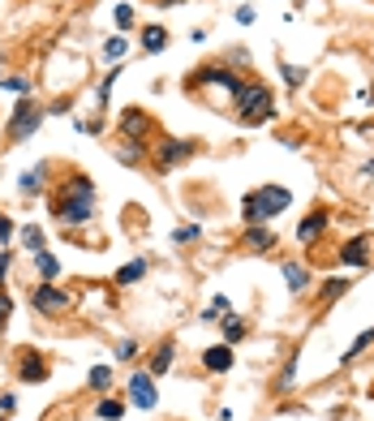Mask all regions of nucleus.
<instances>
[{
	"label": "nucleus",
	"mask_w": 374,
	"mask_h": 421,
	"mask_svg": "<svg viewBox=\"0 0 374 421\" xmlns=\"http://www.w3.org/2000/svg\"><path fill=\"white\" fill-rule=\"evenodd\" d=\"M95 181L91 177H65V185H56L52 193V219L61 228H82L95 219Z\"/></svg>",
	"instance_id": "nucleus-1"
},
{
	"label": "nucleus",
	"mask_w": 374,
	"mask_h": 421,
	"mask_svg": "<svg viewBox=\"0 0 374 421\" xmlns=\"http://www.w3.org/2000/svg\"><path fill=\"white\" fill-rule=\"evenodd\" d=\"M293 207V193L284 185H263L254 193H245V202H241V219L245 224H271L280 211Z\"/></svg>",
	"instance_id": "nucleus-2"
},
{
	"label": "nucleus",
	"mask_w": 374,
	"mask_h": 421,
	"mask_svg": "<svg viewBox=\"0 0 374 421\" xmlns=\"http://www.w3.org/2000/svg\"><path fill=\"white\" fill-rule=\"evenodd\" d=\"M233 104H237V116L245 120V125H267L271 112H276V99H271V90L263 82H241Z\"/></svg>",
	"instance_id": "nucleus-3"
},
{
	"label": "nucleus",
	"mask_w": 374,
	"mask_h": 421,
	"mask_svg": "<svg viewBox=\"0 0 374 421\" xmlns=\"http://www.w3.org/2000/svg\"><path fill=\"white\" fill-rule=\"evenodd\" d=\"M43 116H47V108H39L35 99L26 95V99H22V104L9 112V129H5V134H9V142H26V138L43 125Z\"/></svg>",
	"instance_id": "nucleus-4"
},
{
	"label": "nucleus",
	"mask_w": 374,
	"mask_h": 421,
	"mask_svg": "<svg viewBox=\"0 0 374 421\" xmlns=\"http://www.w3.org/2000/svg\"><path fill=\"white\" fill-rule=\"evenodd\" d=\"M31 305H35L39 314H65V310H69V292L56 288V284H39V288L31 292Z\"/></svg>",
	"instance_id": "nucleus-5"
},
{
	"label": "nucleus",
	"mask_w": 374,
	"mask_h": 421,
	"mask_svg": "<svg viewBox=\"0 0 374 421\" xmlns=\"http://www.w3.org/2000/svg\"><path fill=\"white\" fill-rule=\"evenodd\" d=\"M130 400H134V408H155V374L151 370H142V374H134L130 379Z\"/></svg>",
	"instance_id": "nucleus-6"
},
{
	"label": "nucleus",
	"mask_w": 374,
	"mask_h": 421,
	"mask_svg": "<svg viewBox=\"0 0 374 421\" xmlns=\"http://www.w3.org/2000/svg\"><path fill=\"white\" fill-rule=\"evenodd\" d=\"M198 82H203V86H224L228 95L241 90V78H237L233 69H224V65H207V69H198Z\"/></svg>",
	"instance_id": "nucleus-7"
},
{
	"label": "nucleus",
	"mask_w": 374,
	"mask_h": 421,
	"mask_svg": "<svg viewBox=\"0 0 374 421\" xmlns=\"http://www.w3.org/2000/svg\"><path fill=\"white\" fill-rule=\"evenodd\" d=\"M189 155H194V142H185V138H168V142L155 146L159 168H172V164H181V159H189Z\"/></svg>",
	"instance_id": "nucleus-8"
},
{
	"label": "nucleus",
	"mask_w": 374,
	"mask_h": 421,
	"mask_svg": "<svg viewBox=\"0 0 374 421\" xmlns=\"http://www.w3.org/2000/svg\"><path fill=\"white\" fill-rule=\"evenodd\" d=\"M146 129H151V116H146L142 108H130V112L120 116V134H125V138L142 142V138H146Z\"/></svg>",
	"instance_id": "nucleus-9"
},
{
	"label": "nucleus",
	"mask_w": 374,
	"mask_h": 421,
	"mask_svg": "<svg viewBox=\"0 0 374 421\" xmlns=\"http://www.w3.org/2000/svg\"><path fill=\"white\" fill-rule=\"evenodd\" d=\"M322 228H327V211H310L302 224H297V241L302 245H314L322 237Z\"/></svg>",
	"instance_id": "nucleus-10"
},
{
	"label": "nucleus",
	"mask_w": 374,
	"mask_h": 421,
	"mask_svg": "<svg viewBox=\"0 0 374 421\" xmlns=\"http://www.w3.org/2000/svg\"><path fill=\"white\" fill-rule=\"evenodd\" d=\"M203 365L211 370V374H228L233 370V349L228 344H211V349L203 353Z\"/></svg>",
	"instance_id": "nucleus-11"
},
{
	"label": "nucleus",
	"mask_w": 374,
	"mask_h": 421,
	"mask_svg": "<svg viewBox=\"0 0 374 421\" xmlns=\"http://www.w3.org/2000/svg\"><path fill=\"white\" fill-rule=\"evenodd\" d=\"M17 374H22V383H43V379H47V361H43L39 353H22Z\"/></svg>",
	"instance_id": "nucleus-12"
},
{
	"label": "nucleus",
	"mask_w": 374,
	"mask_h": 421,
	"mask_svg": "<svg viewBox=\"0 0 374 421\" xmlns=\"http://www.w3.org/2000/svg\"><path fill=\"white\" fill-rule=\"evenodd\" d=\"M340 262H344V267H366V262H370V241H366V237H353V241L340 250Z\"/></svg>",
	"instance_id": "nucleus-13"
},
{
	"label": "nucleus",
	"mask_w": 374,
	"mask_h": 421,
	"mask_svg": "<svg viewBox=\"0 0 374 421\" xmlns=\"http://www.w3.org/2000/svg\"><path fill=\"white\" fill-rule=\"evenodd\" d=\"M284 280H288V292H306L310 271H306L302 262H284Z\"/></svg>",
	"instance_id": "nucleus-14"
},
{
	"label": "nucleus",
	"mask_w": 374,
	"mask_h": 421,
	"mask_svg": "<svg viewBox=\"0 0 374 421\" xmlns=\"http://www.w3.org/2000/svg\"><path fill=\"white\" fill-rule=\"evenodd\" d=\"M142 276H146V262H142V258H134V262H125V267L116 271V284H120V288H130V284H138Z\"/></svg>",
	"instance_id": "nucleus-15"
},
{
	"label": "nucleus",
	"mask_w": 374,
	"mask_h": 421,
	"mask_svg": "<svg viewBox=\"0 0 374 421\" xmlns=\"http://www.w3.org/2000/svg\"><path fill=\"white\" fill-rule=\"evenodd\" d=\"M245 245L249 250H267V245H276V237H271V228H263V224H249L245 228Z\"/></svg>",
	"instance_id": "nucleus-16"
},
{
	"label": "nucleus",
	"mask_w": 374,
	"mask_h": 421,
	"mask_svg": "<svg viewBox=\"0 0 374 421\" xmlns=\"http://www.w3.org/2000/svg\"><path fill=\"white\" fill-rule=\"evenodd\" d=\"M35 271H39V280H43V284H52V280H56V271H61V262L47 254V250H39V254H35Z\"/></svg>",
	"instance_id": "nucleus-17"
},
{
	"label": "nucleus",
	"mask_w": 374,
	"mask_h": 421,
	"mask_svg": "<svg viewBox=\"0 0 374 421\" xmlns=\"http://www.w3.org/2000/svg\"><path fill=\"white\" fill-rule=\"evenodd\" d=\"M142 47H146L151 56L164 52V47H168V31H164V26H146V31H142Z\"/></svg>",
	"instance_id": "nucleus-18"
},
{
	"label": "nucleus",
	"mask_w": 374,
	"mask_h": 421,
	"mask_svg": "<svg viewBox=\"0 0 374 421\" xmlns=\"http://www.w3.org/2000/svg\"><path fill=\"white\" fill-rule=\"evenodd\" d=\"M172 361H177V349H172V344H159L155 357H151V374H164V370H172Z\"/></svg>",
	"instance_id": "nucleus-19"
},
{
	"label": "nucleus",
	"mask_w": 374,
	"mask_h": 421,
	"mask_svg": "<svg viewBox=\"0 0 374 421\" xmlns=\"http://www.w3.org/2000/svg\"><path fill=\"white\" fill-rule=\"evenodd\" d=\"M86 387L91 391H108L112 387V365H95L91 374H86Z\"/></svg>",
	"instance_id": "nucleus-20"
},
{
	"label": "nucleus",
	"mask_w": 374,
	"mask_h": 421,
	"mask_svg": "<svg viewBox=\"0 0 374 421\" xmlns=\"http://www.w3.org/2000/svg\"><path fill=\"white\" fill-rule=\"evenodd\" d=\"M43 172H47L43 164H39V168H31V172H22V181H17V185H22V193H39V189H43Z\"/></svg>",
	"instance_id": "nucleus-21"
},
{
	"label": "nucleus",
	"mask_w": 374,
	"mask_h": 421,
	"mask_svg": "<svg viewBox=\"0 0 374 421\" xmlns=\"http://www.w3.org/2000/svg\"><path fill=\"white\" fill-rule=\"evenodd\" d=\"M370 344H374V327H366V331H361V335L353 340V344H348V349H344V361H353L357 353H366V349H370Z\"/></svg>",
	"instance_id": "nucleus-22"
},
{
	"label": "nucleus",
	"mask_w": 374,
	"mask_h": 421,
	"mask_svg": "<svg viewBox=\"0 0 374 421\" xmlns=\"http://www.w3.org/2000/svg\"><path fill=\"white\" fill-rule=\"evenodd\" d=\"M17 237H22V245H26V250H31V254H39V250H43V228H35V224H26V228H22Z\"/></svg>",
	"instance_id": "nucleus-23"
},
{
	"label": "nucleus",
	"mask_w": 374,
	"mask_h": 421,
	"mask_svg": "<svg viewBox=\"0 0 374 421\" xmlns=\"http://www.w3.org/2000/svg\"><path fill=\"white\" fill-rule=\"evenodd\" d=\"M125 52H130V39H125V35H112V39L104 43V56H108V61H120Z\"/></svg>",
	"instance_id": "nucleus-24"
},
{
	"label": "nucleus",
	"mask_w": 374,
	"mask_h": 421,
	"mask_svg": "<svg viewBox=\"0 0 374 421\" xmlns=\"http://www.w3.org/2000/svg\"><path fill=\"white\" fill-rule=\"evenodd\" d=\"M120 413H125V404L120 400H99V421H120Z\"/></svg>",
	"instance_id": "nucleus-25"
},
{
	"label": "nucleus",
	"mask_w": 374,
	"mask_h": 421,
	"mask_svg": "<svg viewBox=\"0 0 374 421\" xmlns=\"http://www.w3.org/2000/svg\"><path fill=\"white\" fill-rule=\"evenodd\" d=\"M348 288V280H327V284H322V292H318V301L322 305H327V301H336V296Z\"/></svg>",
	"instance_id": "nucleus-26"
},
{
	"label": "nucleus",
	"mask_w": 374,
	"mask_h": 421,
	"mask_svg": "<svg viewBox=\"0 0 374 421\" xmlns=\"http://www.w3.org/2000/svg\"><path fill=\"white\" fill-rule=\"evenodd\" d=\"M245 335V323L241 318H224V344H233V340H241Z\"/></svg>",
	"instance_id": "nucleus-27"
},
{
	"label": "nucleus",
	"mask_w": 374,
	"mask_h": 421,
	"mask_svg": "<svg viewBox=\"0 0 374 421\" xmlns=\"http://www.w3.org/2000/svg\"><path fill=\"white\" fill-rule=\"evenodd\" d=\"M112 86H116V69H112V73H104V82H99V112L108 108V95H112Z\"/></svg>",
	"instance_id": "nucleus-28"
},
{
	"label": "nucleus",
	"mask_w": 374,
	"mask_h": 421,
	"mask_svg": "<svg viewBox=\"0 0 374 421\" xmlns=\"http://www.w3.org/2000/svg\"><path fill=\"white\" fill-rule=\"evenodd\" d=\"M280 73H284L288 86H302V82H306V69H302V65H280Z\"/></svg>",
	"instance_id": "nucleus-29"
},
{
	"label": "nucleus",
	"mask_w": 374,
	"mask_h": 421,
	"mask_svg": "<svg viewBox=\"0 0 374 421\" xmlns=\"http://www.w3.org/2000/svg\"><path fill=\"white\" fill-rule=\"evenodd\" d=\"M138 353H142V349H138V340H120V344H116V361H134Z\"/></svg>",
	"instance_id": "nucleus-30"
},
{
	"label": "nucleus",
	"mask_w": 374,
	"mask_h": 421,
	"mask_svg": "<svg viewBox=\"0 0 374 421\" xmlns=\"http://www.w3.org/2000/svg\"><path fill=\"white\" fill-rule=\"evenodd\" d=\"M0 86L13 90V95H31V82L26 78H0Z\"/></svg>",
	"instance_id": "nucleus-31"
},
{
	"label": "nucleus",
	"mask_w": 374,
	"mask_h": 421,
	"mask_svg": "<svg viewBox=\"0 0 374 421\" xmlns=\"http://www.w3.org/2000/svg\"><path fill=\"white\" fill-rule=\"evenodd\" d=\"M116 26H120V31L134 26V9H130V5H116Z\"/></svg>",
	"instance_id": "nucleus-32"
},
{
	"label": "nucleus",
	"mask_w": 374,
	"mask_h": 421,
	"mask_svg": "<svg viewBox=\"0 0 374 421\" xmlns=\"http://www.w3.org/2000/svg\"><path fill=\"white\" fill-rule=\"evenodd\" d=\"M9 314H13V301H9V296H5V292H0V331H5V327H9Z\"/></svg>",
	"instance_id": "nucleus-33"
},
{
	"label": "nucleus",
	"mask_w": 374,
	"mask_h": 421,
	"mask_svg": "<svg viewBox=\"0 0 374 421\" xmlns=\"http://www.w3.org/2000/svg\"><path fill=\"white\" fill-rule=\"evenodd\" d=\"M194 237H203V228H198V224H185V228H177V241H194Z\"/></svg>",
	"instance_id": "nucleus-34"
},
{
	"label": "nucleus",
	"mask_w": 374,
	"mask_h": 421,
	"mask_svg": "<svg viewBox=\"0 0 374 421\" xmlns=\"http://www.w3.org/2000/svg\"><path fill=\"white\" fill-rule=\"evenodd\" d=\"M13 237V224H9V215H0V241H9Z\"/></svg>",
	"instance_id": "nucleus-35"
},
{
	"label": "nucleus",
	"mask_w": 374,
	"mask_h": 421,
	"mask_svg": "<svg viewBox=\"0 0 374 421\" xmlns=\"http://www.w3.org/2000/svg\"><path fill=\"white\" fill-rule=\"evenodd\" d=\"M237 22H241V26H249V22H254V9H249V5H245V9H237Z\"/></svg>",
	"instance_id": "nucleus-36"
},
{
	"label": "nucleus",
	"mask_w": 374,
	"mask_h": 421,
	"mask_svg": "<svg viewBox=\"0 0 374 421\" xmlns=\"http://www.w3.org/2000/svg\"><path fill=\"white\" fill-rule=\"evenodd\" d=\"M9 262H13V254L5 250V254H0V284H5V271H9Z\"/></svg>",
	"instance_id": "nucleus-37"
},
{
	"label": "nucleus",
	"mask_w": 374,
	"mask_h": 421,
	"mask_svg": "<svg viewBox=\"0 0 374 421\" xmlns=\"http://www.w3.org/2000/svg\"><path fill=\"white\" fill-rule=\"evenodd\" d=\"M361 177H374V159H366V164H361Z\"/></svg>",
	"instance_id": "nucleus-38"
},
{
	"label": "nucleus",
	"mask_w": 374,
	"mask_h": 421,
	"mask_svg": "<svg viewBox=\"0 0 374 421\" xmlns=\"http://www.w3.org/2000/svg\"><path fill=\"white\" fill-rule=\"evenodd\" d=\"M0 413H5V408H0ZM0 421H5V417H0Z\"/></svg>",
	"instance_id": "nucleus-39"
}]
</instances>
